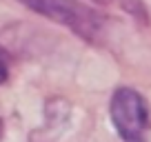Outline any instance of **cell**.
Masks as SVG:
<instances>
[{
  "label": "cell",
  "mask_w": 151,
  "mask_h": 142,
  "mask_svg": "<svg viewBox=\"0 0 151 142\" xmlns=\"http://www.w3.org/2000/svg\"><path fill=\"white\" fill-rule=\"evenodd\" d=\"M111 122L122 142H147L149 107L147 100L131 87H120L111 95Z\"/></svg>",
  "instance_id": "7a4b0ae2"
},
{
  "label": "cell",
  "mask_w": 151,
  "mask_h": 142,
  "mask_svg": "<svg viewBox=\"0 0 151 142\" xmlns=\"http://www.w3.org/2000/svg\"><path fill=\"white\" fill-rule=\"evenodd\" d=\"M7 78H9V62H7L5 51L0 49V85H5Z\"/></svg>",
  "instance_id": "277c9868"
},
{
  "label": "cell",
  "mask_w": 151,
  "mask_h": 142,
  "mask_svg": "<svg viewBox=\"0 0 151 142\" xmlns=\"http://www.w3.org/2000/svg\"><path fill=\"white\" fill-rule=\"evenodd\" d=\"M20 5L73 31L87 42H98L104 33V16L80 0H18Z\"/></svg>",
  "instance_id": "6da1fadb"
},
{
  "label": "cell",
  "mask_w": 151,
  "mask_h": 142,
  "mask_svg": "<svg viewBox=\"0 0 151 142\" xmlns=\"http://www.w3.org/2000/svg\"><path fill=\"white\" fill-rule=\"evenodd\" d=\"M93 2H98V5H113V7H120L122 11H127V14H131L133 18H140L147 22V11L145 7H142L140 0H93Z\"/></svg>",
  "instance_id": "3957f363"
}]
</instances>
